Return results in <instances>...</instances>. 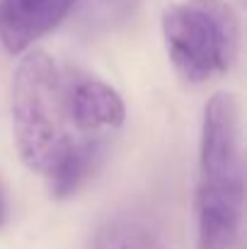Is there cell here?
<instances>
[{
    "label": "cell",
    "mask_w": 247,
    "mask_h": 249,
    "mask_svg": "<svg viewBox=\"0 0 247 249\" xmlns=\"http://www.w3.org/2000/svg\"><path fill=\"white\" fill-rule=\"evenodd\" d=\"M7 218V201H5V191H2V184H0V225L5 223Z\"/></svg>",
    "instance_id": "obj_9"
},
{
    "label": "cell",
    "mask_w": 247,
    "mask_h": 249,
    "mask_svg": "<svg viewBox=\"0 0 247 249\" xmlns=\"http://www.w3.org/2000/svg\"><path fill=\"white\" fill-rule=\"evenodd\" d=\"M61 94L68 124L80 133H99L119 128L126 119V104L121 94L104 80L82 73L61 71Z\"/></svg>",
    "instance_id": "obj_4"
},
{
    "label": "cell",
    "mask_w": 247,
    "mask_h": 249,
    "mask_svg": "<svg viewBox=\"0 0 247 249\" xmlns=\"http://www.w3.org/2000/svg\"><path fill=\"white\" fill-rule=\"evenodd\" d=\"M163 39L177 75L189 85H204L235 66L240 19L226 0H182L165 10Z\"/></svg>",
    "instance_id": "obj_3"
},
{
    "label": "cell",
    "mask_w": 247,
    "mask_h": 249,
    "mask_svg": "<svg viewBox=\"0 0 247 249\" xmlns=\"http://www.w3.org/2000/svg\"><path fill=\"white\" fill-rule=\"evenodd\" d=\"M102 155H104V141L99 136L92 133L76 136L73 143L66 148V153L56 160V165L44 174L49 184V194L56 201L73 196L90 179L95 167L102 162Z\"/></svg>",
    "instance_id": "obj_6"
},
{
    "label": "cell",
    "mask_w": 247,
    "mask_h": 249,
    "mask_svg": "<svg viewBox=\"0 0 247 249\" xmlns=\"http://www.w3.org/2000/svg\"><path fill=\"white\" fill-rule=\"evenodd\" d=\"M141 0H95V22L97 24H114L126 19Z\"/></svg>",
    "instance_id": "obj_8"
},
{
    "label": "cell",
    "mask_w": 247,
    "mask_h": 249,
    "mask_svg": "<svg viewBox=\"0 0 247 249\" xmlns=\"http://www.w3.org/2000/svg\"><path fill=\"white\" fill-rule=\"evenodd\" d=\"M80 0H0V44L22 53L54 32Z\"/></svg>",
    "instance_id": "obj_5"
},
{
    "label": "cell",
    "mask_w": 247,
    "mask_h": 249,
    "mask_svg": "<svg viewBox=\"0 0 247 249\" xmlns=\"http://www.w3.org/2000/svg\"><path fill=\"white\" fill-rule=\"evenodd\" d=\"M245 160L240 109L230 92L206 102L199 141L196 249H233L243 228Z\"/></svg>",
    "instance_id": "obj_1"
},
{
    "label": "cell",
    "mask_w": 247,
    "mask_h": 249,
    "mask_svg": "<svg viewBox=\"0 0 247 249\" xmlns=\"http://www.w3.org/2000/svg\"><path fill=\"white\" fill-rule=\"evenodd\" d=\"M12 136L19 160L46 174L73 143L61 94V71L44 51H27L12 75Z\"/></svg>",
    "instance_id": "obj_2"
},
{
    "label": "cell",
    "mask_w": 247,
    "mask_h": 249,
    "mask_svg": "<svg viewBox=\"0 0 247 249\" xmlns=\"http://www.w3.org/2000/svg\"><path fill=\"white\" fill-rule=\"evenodd\" d=\"M87 249H170L155 228L133 215H116L99 225Z\"/></svg>",
    "instance_id": "obj_7"
}]
</instances>
